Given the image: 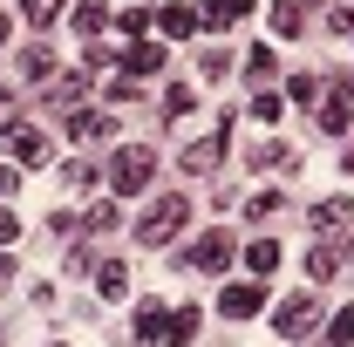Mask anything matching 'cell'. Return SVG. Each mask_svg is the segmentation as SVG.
Returning <instances> with one entry per match:
<instances>
[{
    "mask_svg": "<svg viewBox=\"0 0 354 347\" xmlns=\"http://www.w3.org/2000/svg\"><path fill=\"white\" fill-rule=\"evenodd\" d=\"M184 218H191V198H157V205H150V212L136 218V245H171L177 232H184Z\"/></svg>",
    "mask_w": 354,
    "mask_h": 347,
    "instance_id": "6da1fadb",
    "label": "cell"
},
{
    "mask_svg": "<svg viewBox=\"0 0 354 347\" xmlns=\"http://www.w3.org/2000/svg\"><path fill=\"white\" fill-rule=\"evenodd\" d=\"M150 171H157V150H150V143H123L116 164H109V184H116L123 198H136V191H150Z\"/></svg>",
    "mask_w": 354,
    "mask_h": 347,
    "instance_id": "7a4b0ae2",
    "label": "cell"
},
{
    "mask_svg": "<svg viewBox=\"0 0 354 347\" xmlns=\"http://www.w3.org/2000/svg\"><path fill=\"white\" fill-rule=\"evenodd\" d=\"M272 327H279L286 341H307L313 327H320V300H313V293H300V300H279V313H272Z\"/></svg>",
    "mask_w": 354,
    "mask_h": 347,
    "instance_id": "3957f363",
    "label": "cell"
},
{
    "mask_svg": "<svg viewBox=\"0 0 354 347\" xmlns=\"http://www.w3.org/2000/svg\"><path fill=\"white\" fill-rule=\"evenodd\" d=\"M7 150H14V164H28V171H41L48 157H55V143H48L35 123H7Z\"/></svg>",
    "mask_w": 354,
    "mask_h": 347,
    "instance_id": "277c9868",
    "label": "cell"
},
{
    "mask_svg": "<svg viewBox=\"0 0 354 347\" xmlns=\"http://www.w3.org/2000/svg\"><path fill=\"white\" fill-rule=\"evenodd\" d=\"M184 259L198 265V272H225V265H232V238H225V232H205V238H198Z\"/></svg>",
    "mask_w": 354,
    "mask_h": 347,
    "instance_id": "5b68a950",
    "label": "cell"
},
{
    "mask_svg": "<svg viewBox=\"0 0 354 347\" xmlns=\"http://www.w3.org/2000/svg\"><path fill=\"white\" fill-rule=\"evenodd\" d=\"M348 123H354V95H348V88H327V95H320V130L348 136Z\"/></svg>",
    "mask_w": 354,
    "mask_h": 347,
    "instance_id": "8992f818",
    "label": "cell"
},
{
    "mask_svg": "<svg viewBox=\"0 0 354 347\" xmlns=\"http://www.w3.org/2000/svg\"><path fill=\"white\" fill-rule=\"evenodd\" d=\"M259 306H266V286H225V293H218V313H225V320H252Z\"/></svg>",
    "mask_w": 354,
    "mask_h": 347,
    "instance_id": "52a82bcc",
    "label": "cell"
},
{
    "mask_svg": "<svg viewBox=\"0 0 354 347\" xmlns=\"http://www.w3.org/2000/svg\"><path fill=\"white\" fill-rule=\"evenodd\" d=\"M157 68H164V48H157V41H130V48H123V75L143 82V75H157Z\"/></svg>",
    "mask_w": 354,
    "mask_h": 347,
    "instance_id": "ba28073f",
    "label": "cell"
},
{
    "mask_svg": "<svg viewBox=\"0 0 354 347\" xmlns=\"http://www.w3.org/2000/svg\"><path fill=\"white\" fill-rule=\"evenodd\" d=\"M354 225V198H320L313 205V232H348Z\"/></svg>",
    "mask_w": 354,
    "mask_h": 347,
    "instance_id": "9c48e42d",
    "label": "cell"
},
{
    "mask_svg": "<svg viewBox=\"0 0 354 347\" xmlns=\"http://www.w3.org/2000/svg\"><path fill=\"white\" fill-rule=\"evenodd\" d=\"M245 14H252V0H205L198 28H232V21H245Z\"/></svg>",
    "mask_w": 354,
    "mask_h": 347,
    "instance_id": "30bf717a",
    "label": "cell"
},
{
    "mask_svg": "<svg viewBox=\"0 0 354 347\" xmlns=\"http://www.w3.org/2000/svg\"><path fill=\"white\" fill-rule=\"evenodd\" d=\"M95 293H102V300H123V293H130V265H123V259L95 265Z\"/></svg>",
    "mask_w": 354,
    "mask_h": 347,
    "instance_id": "8fae6325",
    "label": "cell"
},
{
    "mask_svg": "<svg viewBox=\"0 0 354 347\" xmlns=\"http://www.w3.org/2000/svg\"><path fill=\"white\" fill-rule=\"evenodd\" d=\"M272 28H279L286 41H293V35H307V0H279V7H272Z\"/></svg>",
    "mask_w": 354,
    "mask_h": 347,
    "instance_id": "7c38bea8",
    "label": "cell"
},
{
    "mask_svg": "<svg viewBox=\"0 0 354 347\" xmlns=\"http://www.w3.org/2000/svg\"><path fill=\"white\" fill-rule=\"evenodd\" d=\"M68 130H75V143H109V136H116V123H109V116H88V109H75V123H68Z\"/></svg>",
    "mask_w": 354,
    "mask_h": 347,
    "instance_id": "4fadbf2b",
    "label": "cell"
},
{
    "mask_svg": "<svg viewBox=\"0 0 354 347\" xmlns=\"http://www.w3.org/2000/svg\"><path fill=\"white\" fill-rule=\"evenodd\" d=\"M164 327H171V313H164L157 300H150L143 313H136V341H143V347H157V341H164Z\"/></svg>",
    "mask_w": 354,
    "mask_h": 347,
    "instance_id": "5bb4252c",
    "label": "cell"
},
{
    "mask_svg": "<svg viewBox=\"0 0 354 347\" xmlns=\"http://www.w3.org/2000/svg\"><path fill=\"white\" fill-rule=\"evenodd\" d=\"M75 28H82L88 48H95V35L109 28V0H82V7H75Z\"/></svg>",
    "mask_w": 354,
    "mask_h": 347,
    "instance_id": "9a60e30c",
    "label": "cell"
},
{
    "mask_svg": "<svg viewBox=\"0 0 354 347\" xmlns=\"http://www.w3.org/2000/svg\"><path fill=\"white\" fill-rule=\"evenodd\" d=\"M164 341H171V347H191V341H198V306H177L171 327H164Z\"/></svg>",
    "mask_w": 354,
    "mask_h": 347,
    "instance_id": "2e32d148",
    "label": "cell"
},
{
    "mask_svg": "<svg viewBox=\"0 0 354 347\" xmlns=\"http://www.w3.org/2000/svg\"><path fill=\"white\" fill-rule=\"evenodd\" d=\"M245 265H252V279L279 272V245H272V238H252V245H245Z\"/></svg>",
    "mask_w": 354,
    "mask_h": 347,
    "instance_id": "e0dca14e",
    "label": "cell"
},
{
    "mask_svg": "<svg viewBox=\"0 0 354 347\" xmlns=\"http://www.w3.org/2000/svg\"><path fill=\"white\" fill-rule=\"evenodd\" d=\"M157 28H164V35H177V41H184V35H198V14H191V7L177 0V7H164V21H157Z\"/></svg>",
    "mask_w": 354,
    "mask_h": 347,
    "instance_id": "ac0fdd59",
    "label": "cell"
},
{
    "mask_svg": "<svg viewBox=\"0 0 354 347\" xmlns=\"http://www.w3.org/2000/svg\"><path fill=\"white\" fill-rule=\"evenodd\" d=\"M212 164H218V136H212V143H191V150H184V171H212Z\"/></svg>",
    "mask_w": 354,
    "mask_h": 347,
    "instance_id": "d6986e66",
    "label": "cell"
},
{
    "mask_svg": "<svg viewBox=\"0 0 354 347\" xmlns=\"http://www.w3.org/2000/svg\"><path fill=\"white\" fill-rule=\"evenodd\" d=\"M62 7H68V0H21V14H28V21H35V28H48V21H55V14H62Z\"/></svg>",
    "mask_w": 354,
    "mask_h": 347,
    "instance_id": "ffe728a7",
    "label": "cell"
},
{
    "mask_svg": "<svg viewBox=\"0 0 354 347\" xmlns=\"http://www.w3.org/2000/svg\"><path fill=\"white\" fill-rule=\"evenodd\" d=\"M334 265H341L334 252H307V279H313V286H320V279H334Z\"/></svg>",
    "mask_w": 354,
    "mask_h": 347,
    "instance_id": "44dd1931",
    "label": "cell"
},
{
    "mask_svg": "<svg viewBox=\"0 0 354 347\" xmlns=\"http://www.w3.org/2000/svg\"><path fill=\"white\" fill-rule=\"evenodd\" d=\"M320 95H327V82H313V75H293V102H307V109H313Z\"/></svg>",
    "mask_w": 354,
    "mask_h": 347,
    "instance_id": "7402d4cb",
    "label": "cell"
},
{
    "mask_svg": "<svg viewBox=\"0 0 354 347\" xmlns=\"http://www.w3.org/2000/svg\"><path fill=\"white\" fill-rule=\"evenodd\" d=\"M21 68L41 82V75H55V55H48V48H28V62H21Z\"/></svg>",
    "mask_w": 354,
    "mask_h": 347,
    "instance_id": "603a6c76",
    "label": "cell"
},
{
    "mask_svg": "<svg viewBox=\"0 0 354 347\" xmlns=\"http://www.w3.org/2000/svg\"><path fill=\"white\" fill-rule=\"evenodd\" d=\"M116 28H123V35H136V41H143V35H150V14H143V7H130V14L116 21Z\"/></svg>",
    "mask_w": 354,
    "mask_h": 347,
    "instance_id": "cb8c5ba5",
    "label": "cell"
},
{
    "mask_svg": "<svg viewBox=\"0 0 354 347\" xmlns=\"http://www.w3.org/2000/svg\"><path fill=\"white\" fill-rule=\"evenodd\" d=\"M279 109H286L279 95H252V116H259V123H279Z\"/></svg>",
    "mask_w": 354,
    "mask_h": 347,
    "instance_id": "d4e9b609",
    "label": "cell"
},
{
    "mask_svg": "<svg viewBox=\"0 0 354 347\" xmlns=\"http://www.w3.org/2000/svg\"><path fill=\"white\" fill-rule=\"evenodd\" d=\"M334 341L354 347V306H341V313H334Z\"/></svg>",
    "mask_w": 354,
    "mask_h": 347,
    "instance_id": "484cf974",
    "label": "cell"
},
{
    "mask_svg": "<svg viewBox=\"0 0 354 347\" xmlns=\"http://www.w3.org/2000/svg\"><path fill=\"white\" fill-rule=\"evenodd\" d=\"M245 68H252V82H259V75H272V48H252V55H245Z\"/></svg>",
    "mask_w": 354,
    "mask_h": 347,
    "instance_id": "4316f807",
    "label": "cell"
},
{
    "mask_svg": "<svg viewBox=\"0 0 354 347\" xmlns=\"http://www.w3.org/2000/svg\"><path fill=\"white\" fill-rule=\"evenodd\" d=\"M14 238H21V218H14L7 205H0V245H14Z\"/></svg>",
    "mask_w": 354,
    "mask_h": 347,
    "instance_id": "83f0119b",
    "label": "cell"
},
{
    "mask_svg": "<svg viewBox=\"0 0 354 347\" xmlns=\"http://www.w3.org/2000/svg\"><path fill=\"white\" fill-rule=\"evenodd\" d=\"M7 191H14V171H7V164H0V198H7Z\"/></svg>",
    "mask_w": 354,
    "mask_h": 347,
    "instance_id": "f1b7e54d",
    "label": "cell"
},
{
    "mask_svg": "<svg viewBox=\"0 0 354 347\" xmlns=\"http://www.w3.org/2000/svg\"><path fill=\"white\" fill-rule=\"evenodd\" d=\"M7 279H14V259H7V252H0V286H7Z\"/></svg>",
    "mask_w": 354,
    "mask_h": 347,
    "instance_id": "f546056e",
    "label": "cell"
},
{
    "mask_svg": "<svg viewBox=\"0 0 354 347\" xmlns=\"http://www.w3.org/2000/svg\"><path fill=\"white\" fill-rule=\"evenodd\" d=\"M0 48H7V14H0Z\"/></svg>",
    "mask_w": 354,
    "mask_h": 347,
    "instance_id": "4dcf8cb0",
    "label": "cell"
}]
</instances>
